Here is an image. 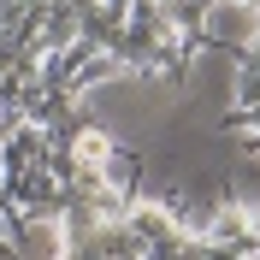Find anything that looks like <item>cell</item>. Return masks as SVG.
I'll return each instance as SVG.
<instances>
[{
    "label": "cell",
    "mask_w": 260,
    "mask_h": 260,
    "mask_svg": "<svg viewBox=\"0 0 260 260\" xmlns=\"http://www.w3.org/2000/svg\"><path fill=\"white\" fill-rule=\"evenodd\" d=\"M18 254H24V260H71L65 219H30L24 237H18Z\"/></svg>",
    "instance_id": "3"
},
{
    "label": "cell",
    "mask_w": 260,
    "mask_h": 260,
    "mask_svg": "<svg viewBox=\"0 0 260 260\" xmlns=\"http://www.w3.org/2000/svg\"><path fill=\"white\" fill-rule=\"evenodd\" d=\"M12 254H18V248H12V243H6V237H0V260H12Z\"/></svg>",
    "instance_id": "5"
},
{
    "label": "cell",
    "mask_w": 260,
    "mask_h": 260,
    "mask_svg": "<svg viewBox=\"0 0 260 260\" xmlns=\"http://www.w3.org/2000/svg\"><path fill=\"white\" fill-rule=\"evenodd\" d=\"M248 237H254V248H260V207H248Z\"/></svg>",
    "instance_id": "4"
},
{
    "label": "cell",
    "mask_w": 260,
    "mask_h": 260,
    "mask_svg": "<svg viewBox=\"0 0 260 260\" xmlns=\"http://www.w3.org/2000/svg\"><path fill=\"white\" fill-rule=\"evenodd\" d=\"M48 154H53V130L48 124H24L0 142V166H6V183H18V178H30V172H48Z\"/></svg>",
    "instance_id": "2"
},
{
    "label": "cell",
    "mask_w": 260,
    "mask_h": 260,
    "mask_svg": "<svg viewBox=\"0 0 260 260\" xmlns=\"http://www.w3.org/2000/svg\"><path fill=\"white\" fill-rule=\"evenodd\" d=\"M12 260H24V254H12Z\"/></svg>",
    "instance_id": "6"
},
{
    "label": "cell",
    "mask_w": 260,
    "mask_h": 260,
    "mask_svg": "<svg viewBox=\"0 0 260 260\" xmlns=\"http://www.w3.org/2000/svg\"><path fill=\"white\" fill-rule=\"evenodd\" d=\"M201 42H207V53H237L243 59L248 48H260V6L213 0V12L201 18Z\"/></svg>",
    "instance_id": "1"
}]
</instances>
